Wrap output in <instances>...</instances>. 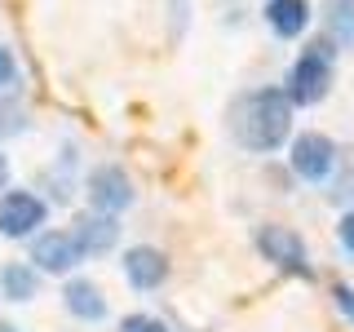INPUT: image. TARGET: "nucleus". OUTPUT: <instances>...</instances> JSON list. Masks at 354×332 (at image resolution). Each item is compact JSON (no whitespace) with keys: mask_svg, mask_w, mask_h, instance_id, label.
<instances>
[{"mask_svg":"<svg viewBox=\"0 0 354 332\" xmlns=\"http://www.w3.org/2000/svg\"><path fill=\"white\" fill-rule=\"evenodd\" d=\"M230 133H235V142L252 155L279 151L288 142V133H292V102H288V93L274 89V84L243 93L235 102V111H230Z\"/></svg>","mask_w":354,"mask_h":332,"instance_id":"obj_1","label":"nucleus"},{"mask_svg":"<svg viewBox=\"0 0 354 332\" xmlns=\"http://www.w3.org/2000/svg\"><path fill=\"white\" fill-rule=\"evenodd\" d=\"M332 62H337V44H332L328 36L310 40L306 49H301V58L292 62L288 80H283L288 102H292V107H315V102H324L328 89H332Z\"/></svg>","mask_w":354,"mask_h":332,"instance_id":"obj_2","label":"nucleus"},{"mask_svg":"<svg viewBox=\"0 0 354 332\" xmlns=\"http://www.w3.org/2000/svg\"><path fill=\"white\" fill-rule=\"evenodd\" d=\"M252 243H257V252L270 266H279V270L288 275H315L310 270V252H306V239L297 235L292 226H279V221H266V226H257V235H252Z\"/></svg>","mask_w":354,"mask_h":332,"instance_id":"obj_3","label":"nucleus"},{"mask_svg":"<svg viewBox=\"0 0 354 332\" xmlns=\"http://www.w3.org/2000/svg\"><path fill=\"white\" fill-rule=\"evenodd\" d=\"M288 169L301 177V182H324L337 169V142L328 133H315V129L297 133L292 147H288Z\"/></svg>","mask_w":354,"mask_h":332,"instance_id":"obj_4","label":"nucleus"},{"mask_svg":"<svg viewBox=\"0 0 354 332\" xmlns=\"http://www.w3.org/2000/svg\"><path fill=\"white\" fill-rule=\"evenodd\" d=\"M44 217H49V204L36 191H0V235L5 239H27L40 235Z\"/></svg>","mask_w":354,"mask_h":332,"instance_id":"obj_5","label":"nucleus"},{"mask_svg":"<svg viewBox=\"0 0 354 332\" xmlns=\"http://www.w3.org/2000/svg\"><path fill=\"white\" fill-rule=\"evenodd\" d=\"M84 186H88V208H93V213L120 217L133 204V182H129V173L120 169V164H97Z\"/></svg>","mask_w":354,"mask_h":332,"instance_id":"obj_6","label":"nucleus"},{"mask_svg":"<svg viewBox=\"0 0 354 332\" xmlns=\"http://www.w3.org/2000/svg\"><path fill=\"white\" fill-rule=\"evenodd\" d=\"M80 261H84V252L75 248L71 230H40L31 239V266L40 275H71Z\"/></svg>","mask_w":354,"mask_h":332,"instance_id":"obj_7","label":"nucleus"},{"mask_svg":"<svg viewBox=\"0 0 354 332\" xmlns=\"http://www.w3.org/2000/svg\"><path fill=\"white\" fill-rule=\"evenodd\" d=\"M66 230H71L75 248L84 252V261H88V257H102V252H111V248H115V239H120V221H115V217H106V213H93V208H88V213H80Z\"/></svg>","mask_w":354,"mask_h":332,"instance_id":"obj_8","label":"nucleus"},{"mask_svg":"<svg viewBox=\"0 0 354 332\" xmlns=\"http://www.w3.org/2000/svg\"><path fill=\"white\" fill-rule=\"evenodd\" d=\"M124 279L138 288V293H151V288H160L169 279V257H164L160 248H151V243H133L124 252Z\"/></svg>","mask_w":354,"mask_h":332,"instance_id":"obj_9","label":"nucleus"},{"mask_svg":"<svg viewBox=\"0 0 354 332\" xmlns=\"http://www.w3.org/2000/svg\"><path fill=\"white\" fill-rule=\"evenodd\" d=\"M310 18H315L310 0H266V22H270V31H274V36H283V40L306 36Z\"/></svg>","mask_w":354,"mask_h":332,"instance_id":"obj_10","label":"nucleus"},{"mask_svg":"<svg viewBox=\"0 0 354 332\" xmlns=\"http://www.w3.org/2000/svg\"><path fill=\"white\" fill-rule=\"evenodd\" d=\"M62 306L71 310L75 319H84V324H102L106 319V297H102V288H97L93 279H66Z\"/></svg>","mask_w":354,"mask_h":332,"instance_id":"obj_11","label":"nucleus"},{"mask_svg":"<svg viewBox=\"0 0 354 332\" xmlns=\"http://www.w3.org/2000/svg\"><path fill=\"white\" fill-rule=\"evenodd\" d=\"M0 293L9 297V302H36L40 297V270L27 261H9L5 270H0Z\"/></svg>","mask_w":354,"mask_h":332,"instance_id":"obj_12","label":"nucleus"},{"mask_svg":"<svg viewBox=\"0 0 354 332\" xmlns=\"http://www.w3.org/2000/svg\"><path fill=\"white\" fill-rule=\"evenodd\" d=\"M324 27H328L332 44L354 49V0H328L324 5Z\"/></svg>","mask_w":354,"mask_h":332,"instance_id":"obj_13","label":"nucleus"},{"mask_svg":"<svg viewBox=\"0 0 354 332\" xmlns=\"http://www.w3.org/2000/svg\"><path fill=\"white\" fill-rule=\"evenodd\" d=\"M22 129H27V111H22L14 98L0 93V142L14 138V133H22Z\"/></svg>","mask_w":354,"mask_h":332,"instance_id":"obj_14","label":"nucleus"},{"mask_svg":"<svg viewBox=\"0 0 354 332\" xmlns=\"http://www.w3.org/2000/svg\"><path fill=\"white\" fill-rule=\"evenodd\" d=\"M120 332H169V324L155 315H129L124 324H120Z\"/></svg>","mask_w":354,"mask_h":332,"instance_id":"obj_15","label":"nucleus"},{"mask_svg":"<svg viewBox=\"0 0 354 332\" xmlns=\"http://www.w3.org/2000/svg\"><path fill=\"white\" fill-rule=\"evenodd\" d=\"M332 306H337V315L346 319V324H354V288L350 284H337V288H332Z\"/></svg>","mask_w":354,"mask_h":332,"instance_id":"obj_16","label":"nucleus"},{"mask_svg":"<svg viewBox=\"0 0 354 332\" xmlns=\"http://www.w3.org/2000/svg\"><path fill=\"white\" fill-rule=\"evenodd\" d=\"M14 80H18V62H14V53L0 44V89H9Z\"/></svg>","mask_w":354,"mask_h":332,"instance_id":"obj_17","label":"nucleus"},{"mask_svg":"<svg viewBox=\"0 0 354 332\" xmlns=\"http://www.w3.org/2000/svg\"><path fill=\"white\" fill-rule=\"evenodd\" d=\"M337 235H341V248L354 252V208L350 213H341V226H337Z\"/></svg>","mask_w":354,"mask_h":332,"instance_id":"obj_18","label":"nucleus"},{"mask_svg":"<svg viewBox=\"0 0 354 332\" xmlns=\"http://www.w3.org/2000/svg\"><path fill=\"white\" fill-rule=\"evenodd\" d=\"M0 191H9V155L0 151Z\"/></svg>","mask_w":354,"mask_h":332,"instance_id":"obj_19","label":"nucleus"},{"mask_svg":"<svg viewBox=\"0 0 354 332\" xmlns=\"http://www.w3.org/2000/svg\"><path fill=\"white\" fill-rule=\"evenodd\" d=\"M0 332H18V328H14V324H0Z\"/></svg>","mask_w":354,"mask_h":332,"instance_id":"obj_20","label":"nucleus"}]
</instances>
